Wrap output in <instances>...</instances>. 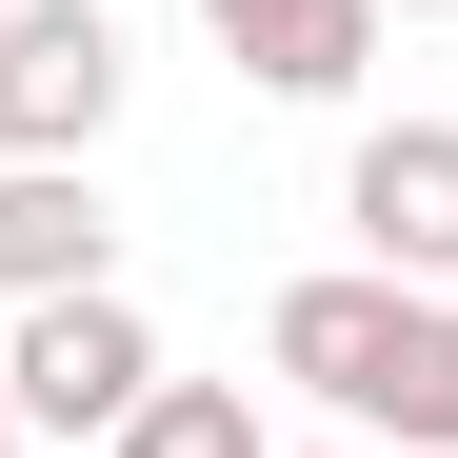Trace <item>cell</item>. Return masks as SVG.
<instances>
[{
	"label": "cell",
	"mask_w": 458,
	"mask_h": 458,
	"mask_svg": "<svg viewBox=\"0 0 458 458\" xmlns=\"http://www.w3.org/2000/svg\"><path fill=\"white\" fill-rule=\"evenodd\" d=\"M140 399H160V319L100 279V299H21L0 319V419L21 438H120Z\"/></svg>",
	"instance_id": "1"
},
{
	"label": "cell",
	"mask_w": 458,
	"mask_h": 458,
	"mask_svg": "<svg viewBox=\"0 0 458 458\" xmlns=\"http://www.w3.org/2000/svg\"><path fill=\"white\" fill-rule=\"evenodd\" d=\"M120 21L100 0H21V21H0V160H100L120 140Z\"/></svg>",
	"instance_id": "2"
},
{
	"label": "cell",
	"mask_w": 458,
	"mask_h": 458,
	"mask_svg": "<svg viewBox=\"0 0 458 458\" xmlns=\"http://www.w3.org/2000/svg\"><path fill=\"white\" fill-rule=\"evenodd\" d=\"M399 339H419V279H378V259H319V279H279V319H259V359L299 378V399H378L399 378Z\"/></svg>",
	"instance_id": "3"
},
{
	"label": "cell",
	"mask_w": 458,
	"mask_h": 458,
	"mask_svg": "<svg viewBox=\"0 0 458 458\" xmlns=\"http://www.w3.org/2000/svg\"><path fill=\"white\" fill-rule=\"evenodd\" d=\"M339 219H359V259L378 279H458V120H359V160H339Z\"/></svg>",
	"instance_id": "4"
},
{
	"label": "cell",
	"mask_w": 458,
	"mask_h": 458,
	"mask_svg": "<svg viewBox=\"0 0 458 458\" xmlns=\"http://www.w3.org/2000/svg\"><path fill=\"white\" fill-rule=\"evenodd\" d=\"M100 279H120L100 160H0V319H21V299H100Z\"/></svg>",
	"instance_id": "5"
},
{
	"label": "cell",
	"mask_w": 458,
	"mask_h": 458,
	"mask_svg": "<svg viewBox=\"0 0 458 458\" xmlns=\"http://www.w3.org/2000/svg\"><path fill=\"white\" fill-rule=\"evenodd\" d=\"M219 60H240L259 100H359V60H378V0H240V21H219Z\"/></svg>",
	"instance_id": "6"
},
{
	"label": "cell",
	"mask_w": 458,
	"mask_h": 458,
	"mask_svg": "<svg viewBox=\"0 0 458 458\" xmlns=\"http://www.w3.org/2000/svg\"><path fill=\"white\" fill-rule=\"evenodd\" d=\"M359 438H378V458H458V299H419V339H399V378L359 399Z\"/></svg>",
	"instance_id": "7"
},
{
	"label": "cell",
	"mask_w": 458,
	"mask_h": 458,
	"mask_svg": "<svg viewBox=\"0 0 458 458\" xmlns=\"http://www.w3.org/2000/svg\"><path fill=\"white\" fill-rule=\"evenodd\" d=\"M100 458H279V438H259V399H240V378H160V399H140Z\"/></svg>",
	"instance_id": "8"
},
{
	"label": "cell",
	"mask_w": 458,
	"mask_h": 458,
	"mask_svg": "<svg viewBox=\"0 0 458 458\" xmlns=\"http://www.w3.org/2000/svg\"><path fill=\"white\" fill-rule=\"evenodd\" d=\"M378 21H458V0H378Z\"/></svg>",
	"instance_id": "9"
},
{
	"label": "cell",
	"mask_w": 458,
	"mask_h": 458,
	"mask_svg": "<svg viewBox=\"0 0 458 458\" xmlns=\"http://www.w3.org/2000/svg\"><path fill=\"white\" fill-rule=\"evenodd\" d=\"M199 21H240V0H199Z\"/></svg>",
	"instance_id": "10"
},
{
	"label": "cell",
	"mask_w": 458,
	"mask_h": 458,
	"mask_svg": "<svg viewBox=\"0 0 458 458\" xmlns=\"http://www.w3.org/2000/svg\"><path fill=\"white\" fill-rule=\"evenodd\" d=\"M0 458H21V419H0Z\"/></svg>",
	"instance_id": "11"
},
{
	"label": "cell",
	"mask_w": 458,
	"mask_h": 458,
	"mask_svg": "<svg viewBox=\"0 0 458 458\" xmlns=\"http://www.w3.org/2000/svg\"><path fill=\"white\" fill-rule=\"evenodd\" d=\"M339 458H378V438H339Z\"/></svg>",
	"instance_id": "12"
},
{
	"label": "cell",
	"mask_w": 458,
	"mask_h": 458,
	"mask_svg": "<svg viewBox=\"0 0 458 458\" xmlns=\"http://www.w3.org/2000/svg\"><path fill=\"white\" fill-rule=\"evenodd\" d=\"M0 21H21V0H0Z\"/></svg>",
	"instance_id": "13"
}]
</instances>
